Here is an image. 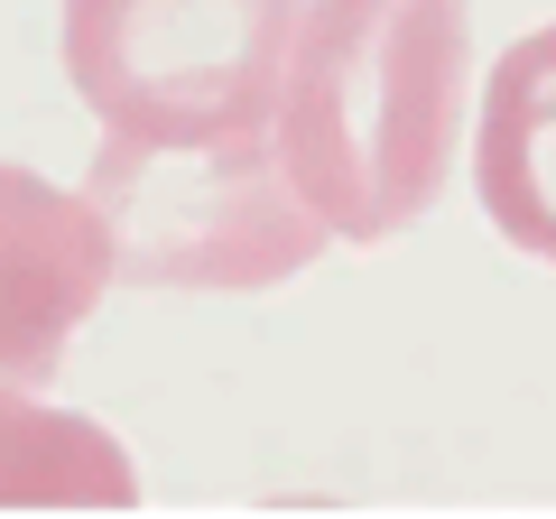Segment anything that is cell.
<instances>
[{
  "mask_svg": "<svg viewBox=\"0 0 556 519\" xmlns=\"http://www.w3.org/2000/svg\"><path fill=\"white\" fill-rule=\"evenodd\" d=\"M473 84V0H306L278 75V159L334 241H390L445 195Z\"/></svg>",
  "mask_w": 556,
  "mask_h": 519,
  "instance_id": "1",
  "label": "cell"
},
{
  "mask_svg": "<svg viewBox=\"0 0 556 519\" xmlns=\"http://www.w3.org/2000/svg\"><path fill=\"white\" fill-rule=\"evenodd\" d=\"M84 195L112 223V269L130 288L251 298V288L298 279L334 241L288 186L278 130H223V140H121V130H102Z\"/></svg>",
  "mask_w": 556,
  "mask_h": 519,
  "instance_id": "2",
  "label": "cell"
},
{
  "mask_svg": "<svg viewBox=\"0 0 556 519\" xmlns=\"http://www.w3.org/2000/svg\"><path fill=\"white\" fill-rule=\"evenodd\" d=\"M298 0H65V75L121 140L278 130Z\"/></svg>",
  "mask_w": 556,
  "mask_h": 519,
  "instance_id": "3",
  "label": "cell"
},
{
  "mask_svg": "<svg viewBox=\"0 0 556 519\" xmlns=\"http://www.w3.org/2000/svg\"><path fill=\"white\" fill-rule=\"evenodd\" d=\"M112 279V223L93 214V195H56L47 177L0 159V390L56 380L75 325Z\"/></svg>",
  "mask_w": 556,
  "mask_h": 519,
  "instance_id": "4",
  "label": "cell"
},
{
  "mask_svg": "<svg viewBox=\"0 0 556 519\" xmlns=\"http://www.w3.org/2000/svg\"><path fill=\"white\" fill-rule=\"evenodd\" d=\"M473 186L501 241L556 260V28L501 47L473 121Z\"/></svg>",
  "mask_w": 556,
  "mask_h": 519,
  "instance_id": "5",
  "label": "cell"
},
{
  "mask_svg": "<svg viewBox=\"0 0 556 519\" xmlns=\"http://www.w3.org/2000/svg\"><path fill=\"white\" fill-rule=\"evenodd\" d=\"M0 501H56V510H130L139 473L93 418L38 408L28 390H0Z\"/></svg>",
  "mask_w": 556,
  "mask_h": 519,
  "instance_id": "6",
  "label": "cell"
}]
</instances>
